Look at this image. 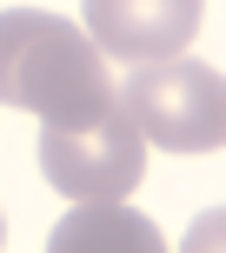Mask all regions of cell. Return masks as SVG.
I'll list each match as a JSON object with an SVG mask.
<instances>
[{
    "label": "cell",
    "mask_w": 226,
    "mask_h": 253,
    "mask_svg": "<svg viewBox=\"0 0 226 253\" xmlns=\"http://www.w3.org/2000/svg\"><path fill=\"white\" fill-rule=\"evenodd\" d=\"M40 173L67 200H126L147 180V133L126 107H107L100 120L47 126L40 133Z\"/></svg>",
    "instance_id": "3957f363"
},
{
    "label": "cell",
    "mask_w": 226,
    "mask_h": 253,
    "mask_svg": "<svg viewBox=\"0 0 226 253\" xmlns=\"http://www.w3.org/2000/svg\"><path fill=\"white\" fill-rule=\"evenodd\" d=\"M187 247H193V253H206V247H226V213H206L200 227L187 233Z\"/></svg>",
    "instance_id": "8992f818"
},
{
    "label": "cell",
    "mask_w": 226,
    "mask_h": 253,
    "mask_svg": "<svg viewBox=\"0 0 226 253\" xmlns=\"http://www.w3.org/2000/svg\"><path fill=\"white\" fill-rule=\"evenodd\" d=\"M53 253H93V247H126V253H160V227L126 213L120 200H74V213L53 227Z\"/></svg>",
    "instance_id": "5b68a950"
},
{
    "label": "cell",
    "mask_w": 226,
    "mask_h": 253,
    "mask_svg": "<svg viewBox=\"0 0 226 253\" xmlns=\"http://www.w3.org/2000/svg\"><path fill=\"white\" fill-rule=\"evenodd\" d=\"M80 20L107 60L140 67L187 53V40L206 20V0H80Z\"/></svg>",
    "instance_id": "277c9868"
},
{
    "label": "cell",
    "mask_w": 226,
    "mask_h": 253,
    "mask_svg": "<svg viewBox=\"0 0 226 253\" xmlns=\"http://www.w3.org/2000/svg\"><path fill=\"white\" fill-rule=\"evenodd\" d=\"M0 247H7V220H0Z\"/></svg>",
    "instance_id": "52a82bcc"
},
{
    "label": "cell",
    "mask_w": 226,
    "mask_h": 253,
    "mask_svg": "<svg viewBox=\"0 0 226 253\" xmlns=\"http://www.w3.org/2000/svg\"><path fill=\"white\" fill-rule=\"evenodd\" d=\"M120 107L147 133V147L166 153H213L226 147V74L206 60H140V74H126Z\"/></svg>",
    "instance_id": "7a4b0ae2"
},
{
    "label": "cell",
    "mask_w": 226,
    "mask_h": 253,
    "mask_svg": "<svg viewBox=\"0 0 226 253\" xmlns=\"http://www.w3.org/2000/svg\"><path fill=\"white\" fill-rule=\"evenodd\" d=\"M0 107L40 114L47 126L100 120L120 107V87L107 74V53L80 20L40 7H7L0 13Z\"/></svg>",
    "instance_id": "6da1fadb"
}]
</instances>
